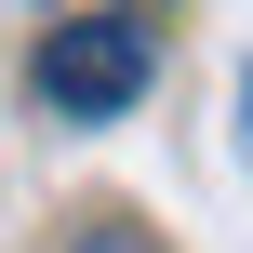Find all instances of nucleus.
I'll list each match as a JSON object with an SVG mask.
<instances>
[{
	"label": "nucleus",
	"mask_w": 253,
	"mask_h": 253,
	"mask_svg": "<svg viewBox=\"0 0 253 253\" xmlns=\"http://www.w3.org/2000/svg\"><path fill=\"white\" fill-rule=\"evenodd\" d=\"M240 147H253V67H240Z\"/></svg>",
	"instance_id": "obj_3"
},
{
	"label": "nucleus",
	"mask_w": 253,
	"mask_h": 253,
	"mask_svg": "<svg viewBox=\"0 0 253 253\" xmlns=\"http://www.w3.org/2000/svg\"><path fill=\"white\" fill-rule=\"evenodd\" d=\"M67 253H160V240H147V227H120V213H93V227H80Z\"/></svg>",
	"instance_id": "obj_2"
},
{
	"label": "nucleus",
	"mask_w": 253,
	"mask_h": 253,
	"mask_svg": "<svg viewBox=\"0 0 253 253\" xmlns=\"http://www.w3.org/2000/svg\"><path fill=\"white\" fill-rule=\"evenodd\" d=\"M147 67H160V27H147V13H53L27 80H40L53 120H120V107L147 93Z\"/></svg>",
	"instance_id": "obj_1"
}]
</instances>
